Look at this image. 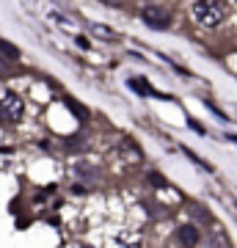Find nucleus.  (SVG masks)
Here are the masks:
<instances>
[{"instance_id":"nucleus-5","label":"nucleus","mask_w":237,"mask_h":248,"mask_svg":"<svg viewBox=\"0 0 237 248\" xmlns=\"http://www.w3.org/2000/svg\"><path fill=\"white\" fill-rule=\"evenodd\" d=\"M130 89L138 91V94H155V91L149 89V83H146L143 78H130Z\"/></svg>"},{"instance_id":"nucleus-2","label":"nucleus","mask_w":237,"mask_h":248,"mask_svg":"<svg viewBox=\"0 0 237 248\" xmlns=\"http://www.w3.org/2000/svg\"><path fill=\"white\" fill-rule=\"evenodd\" d=\"M22 116V102L11 91H0V119L3 122H17Z\"/></svg>"},{"instance_id":"nucleus-8","label":"nucleus","mask_w":237,"mask_h":248,"mask_svg":"<svg viewBox=\"0 0 237 248\" xmlns=\"http://www.w3.org/2000/svg\"><path fill=\"white\" fill-rule=\"evenodd\" d=\"M66 105H69V110H75V113H78L80 119H86V116H88L86 110H83V108H80L78 102H75V99H66Z\"/></svg>"},{"instance_id":"nucleus-4","label":"nucleus","mask_w":237,"mask_h":248,"mask_svg":"<svg viewBox=\"0 0 237 248\" xmlns=\"http://www.w3.org/2000/svg\"><path fill=\"white\" fill-rule=\"evenodd\" d=\"M176 240H179L185 248H193V246H199V232H196L193 226H179V229H176Z\"/></svg>"},{"instance_id":"nucleus-1","label":"nucleus","mask_w":237,"mask_h":248,"mask_svg":"<svg viewBox=\"0 0 237 248\" xmlns=\"http://www.w3.org/2000/svg\"><path fill=\"white\" fill-rule=\"evenodd\" d=\"M190 14H193V19L199 22V25L212 28V25H218V22H223V17H226V6L218 3V0H199V3L190 6Z\"/></svg>"},{"instance_id":"nucleus-6","label":"nucleus","mask_w":237,"mask_h":248,"mask_svg":"<svg viewBox=\"0 0 237 248\" xmlns=\"http://www.w3.org/2000/svg\"><path fill=\"white\" fill-rule=\"evenodd\" d=\"M0 53H3V55H9L11 61H17V58H19V50H17V47L9 45V42H3V39H0Z\"/></svg>"},{"instance_id":"nucleus-3","label":"nucleus","mask_w":237,"mask_h":248,"mask_svg":"<svg viewBox=\"0 0 237 248\" xmlns=\"http://www.w3.org/2000/svg\"><path fill=\"white\" fill-rule=\"evenodd\" d=\"M141 17H143V22L149 28H158V31L171 22V17H168V11L163 6H146V9L141 11Z\"/></svg>"},{"instance_id":"nucleus-7","label":"nucleus","mask_w":237,"mask_h":248,"mask_svg":"<svg viewBox=\"0 0 237 248\" xmlns=\"http://www.w3.org/2000/svg\"><path fill=\"white\" fill-rule=\"evenodd\" d=\"M94 33H99V39H113V31L105 25H94Z\"/></svg>"}]
</instances>
